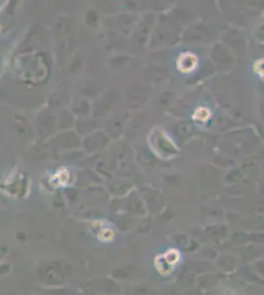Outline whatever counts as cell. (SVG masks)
<instances>
[{"label":"cell","instance_id":"1","mask_svg":"<svg viewBox=\"0 0 264 295\" xmlns=\"http://www.w3.org/2000/svg\"><path fill=\"white\" fill-rule=\"evenodd\" d=\"M181 261V253L177 249H170L155 258V267L162 276H170Z\"/></svg>","mask_w":264,"mask_h":295},{"label":"cell","instance_id":"3","mask_svg":"<svg viewBox=\"0 0 264 295\" xmlns=\"http://www.w3.org/2000/svg\"><path fill=\"white\" fill-rule=\"evenodd\" d=\"M210 115V113L208 112V109H205V108H199L197 109V112L195 113L194 115V118L196 120H199V121H205L208 119Z\"/></svg>","mask_w":264,"mask_h":295},{"label":"cell","instance_id":"2","mask_svg":"<svg viewBox=\"0 0 264 295\" xmlns=\"http://www.w3.org/2000/svg\"><path fill=\"white\" fill-rule=\"evenodd\" d=\"M196 58L192 54H184L182 55L179 59V69L182 70V72L187 73L192 71L196 66Z\"/></svg>","mask_w":264,"mask_h":295}]
</instances>
